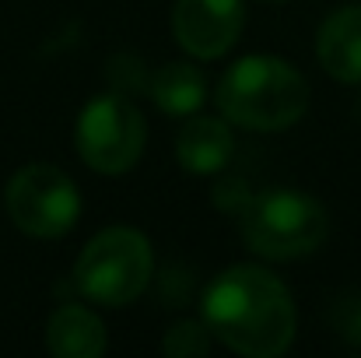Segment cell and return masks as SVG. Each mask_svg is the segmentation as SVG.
Listing matches in <instances>:
<instances>
[{
  "instance_id": "6da1fadb",
  "label": "cell",
  "mask_w": 361,
  "mask_h": 358,
  "mask_svg": "<svg viewBox=\"0 0 361 358\" xmlns=\"http://www.w3.org/2000/svg\"><path fill=\"white\" fill-rule=\"evenodd\" d=\"M200 313L211 338L245 358L284 355L298 327V309L288 285L256 263H235L211 278Z\"/></svg>"
},
{
  "instance_id": "7a4b0ae2",
  "label": "cell",
  "mask_w": 361,
  "mask_h": 358,
  "mask_svg": "<svg viewBox=\"0 0 361 358\" xmlns=\"http://www.w3.org/2000/svg\"><path fill=\"white\" fill-rule=\"evenodd\" d=\"M218 109L245 130H288L309 109V81L281 56H242L218 81Z\"/></svg>"
},
{
  "instance_id": "3957f363",
  "label": "cell",
  "mask_w": 361,
  "mask_h": 358,
  "mask_svg": "<svg viewBox=\"0 0 361 358\" xmlns=\"http://www.w3.org/2000/svg\"><path fill=\"white\" fill-rule=\"evenodd\" d=\"M239 232L245 246L263 260H302L312 256L330 236L326 208L295 186H270L249 193L239 211Z\"/></svg>"
},
{
  "instance_id": "277c9868",
  "label": "cell",
  "mask_w": 361,
  "mask_h": 358,
  "mask_svg": "<svg viewBox=\"0 0 361 358\" xmlns=\"http://www.w3.org/2000/svg\"><path fill=\"white\" fill-rule=\"evenodd\" d=\"M154 274V249L144 232L130 225L102 229L85 242L74 263V285L88 302L123 309L144 295Z\"/></svg>"
},
{
  "instance_id": "5b68a950",
  "label": "cell",
  "mask_w": 361,
  "mask_h": 358,
  "mask_svg": "<svg viewBox=\"0 0 361 358\" xmlns=\"http://www.w3.org/2000/svg\"><path fill=\"white\" fill-rule=\"evenodd\" d=\"M4 208L18 232L32 239H60L81 218V193L63 169L32 162L7 179Z\"/></svg>"
},
{
  "instance_id": "8992f818",
  "label": "cell",
  "mask_w": 361,
  "mask_h": 358,
  "mask_svg": "<svg viewBox=\"0 0 361 358\" xmlns=\"http://www.w3.org/2000/svg\"><path fill=\"white\" fill-rule=\"evenodd\" d=\"M147 144V123L140 109L116 92L95 95L74 126V148L81 162L102 176H123L130 172Z\"/></svg>"
},
{
  "instance_id": "52a82bcc",
  "label": "cell",
  "mask_w": 361,
  "mask_h": 358,
  "mask_svg": "<svg viewBox=\"0 0 361 358\" xmlns=\"http://www.w3.org/2000/svg\"><path fill=\"white\" fill-rule=\"evenodd\" d=\"M245 28V0H176V42L197 60H218L235 49Z\"/></svg>"
},
{
  "instance_id": "ba28073f",
  "label": "cell",
  "mask_w": 361,
  "mask_h": 358,
  "mask_svg": "<svg viewBox=\"0 0 361 358\" xmlns=\"http://www.w3.org/2000/svg\"><path fill=\"white\" fill-rule=\"evenodd\" d=\"M235 155V133L225 117H186L176 133V162L190 176H218Z\"/></svg>"
},
{
  "instance_id": "9c48e42d",
  "label": "cell",
  "mask_w": 361,
  "mask_h": 358,
  "mask_svg": "<svg viewBox=\"0 0 361 358\" xmlns=\"http://www.w3.org/2000/svg\"><path fill=\"white\" fill-rule=\"evenodd\" d=\"M316 56H319V67L334 81L361 85V4H348L334 11L319 25Z\"/></svg>"
},
{
  "instance_id": "30bf717a",
  "label": "cell",
  "mask_w": 361,
  "mask_h": 358,
  "mask_svg": "<svg viewBox=\"0 0 361 358\" xmlns=\"http://www.w3.org/2000/svg\"><path fill=\"white\" fill-rule=\"evenodd\" d=\"M46 348L56 358H99L109 348L106 323L81 302H63L46 320Z\"/></svg>"
},
{
  "instance_id": "8fae6325",
  "label": "cell",
  "mask_w": 361,
  "mask_h": 358,
  "mask_svg": "<svg viewBox=\"0 0 361 358\" xmlns=\"http://www.w3.org/2000/svg\"><path fill=\"white\" fill-rule=\"evenodd\" d=\"M147 95L165 117H193L207 102V78L193 64H165L151 74Z\"/></svg>"
},
{
  "instance_id": "7c38bea8",
  "label": "cell",
  "mask_w": 361,
  "mask_h": 358,
  "mask_svg": "<svg viewBox=\"0 0 361 358\" xmlns=\"http://www.w3.org/2000/svg\"><path fill=\"white\" fill-rule=\"evenodd\" d=\"M161 352L169 358H204L211 352V330L204 320H179L165 330Z\"/></svg>"
},
{
  "instance_id": "4fadbf2b",
  "label": "cell",
  "mask_w": 361,
  "mask_h": 358,
  "mask_svg": "<svg viewBox=\"0 0 361 358\" xmlns=\"http://www.w3.org/2000/svg\"><path fill=\"white\" fill-rule=\"evenodd\" d=\"M334 323L341 330V338H348L351 345H361V295L341 299L334 309Z\"/></svg>"
},
{
  "instance_id": "5bb4252c",
  "label": "cell",
  "mask_w": 361,
  "mask_h": 358,
  "mask_svg": "<svg viewBox=\"0 0 361 358\" xmlns=\"http://www.w3.org/2000/svg\"><path fill=\"white\" fill-rule=\"evenodd\" d=\"M267 4H284V0H267Z\"/></svg>"
}]
</instances>
